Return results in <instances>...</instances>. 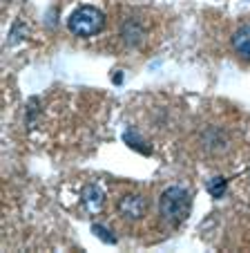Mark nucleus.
Instances as JSON below:
<instances>
[{"instance_id": "20e7f679", "label": "nucleus", "mask_w": 250, "mask_h": 253, "mask_svg": "<svg viewBox=\"0 0 250 253\" xmlns=\"http://www.w3.org/2000/svg\"><path fill=\"white\" fill-rule=\"evenodd\" d=\"M80 197H83V204H85V209L90 211V213H99L105 204V193H103V188H99L96 184H90V186L83 188Z\"/></svg>"}, {"instance_id": "7ed1b4c3", "label": "nucleus", "mask_w": 250, "mask_h": 253, "mask_svg": "<svg viewBox=\"0 0 250 253\" xmlns=\"http://www.w3.org/2000/svg\"><path fill=\"white\" fill-rule=\"evenodd\" d=\"M116 209L125 220H141L143 215H145L147 202L143 200L141 195H137V193H130V195H123L121 200H118Z\"/></svg>"}, {"instance_id": "39448f33", "label": "nucleus", "mask_w": 250, "mask_h": 253, "mask_svg": "<svg viewBox=\"0 0 250 253\" xmlns=\"http://www.w3.org/2000/svg\"><path fill=\"white\" fill-rule=\"evenodd\" d=\"M232 47L244 61H250V25H244L232 36Z\"/></svg>"}, {"instance_id": "1a4fd4ad", "label": "nucleus", "mask_w": 250, "mask_h": 253, "mask_svg": "<svg viewBox=\"0 0 250 253\" xmlns=\"http://www.w3.org/2000/svg\"><path fill=\"white\" fill-rule=\"evenodd\" d=\"M92 233H96L101 240H103V242H109V244L116 242V238H114V235L109 233V231L105 229V226H101V224H92Z\"/></svg>"}, {"instance_id": "0eeeda50", "label": "nucleus", "mask_w": 250, "mask_h": 253, "mask_svg": "<svg viewBox=\"0 0 250 253\" xmlns=\"http://www.w3.org/2000/svg\"><path fill=\"white\" fill-rule=\"evenodd\" d=\"M123 141L128 143L132 150H137V153H141V155H150V153H152L150 146H145V141H143V139L139 137L134 130H128V132L123 134Z\"/></svg>"}, {"instance_id": "6e6552de", "label": "nucleus", "mask_w": 250, "mask_h": 253, "mask_svg": "<svg viewBox=\"0 0 250 253\" xmlns=\"http://www.w3.org/2000/svg\"><path fill=\"white\" fill-rule=\"evenodd\" d=\"M226 186H228V182L223 179V177H214V179H210V182H208V193H210L213 197H223Z\"/></svg>"}, {"instance_id": "f03ea898", "label": "nucleus", "mask_w": 250, "mask_h": 253, "mask_svg": "<svg viewBox=\"0 0 250 253\" xmlns=\"http://www.w3.org/2000/svg\"><path fill=\"white\" fill-rule=\"evenodd\" d=\"M67 27L74 36H83V39H90V36H96L101 29L105 27V16L101 9L90 5L78 7L76 11H71L70 20H67Z\"/></svg>"}, {"instance_id": "f257e3e1", "label": "nucleus", "mask_w": 250, "mask_h": 253, "mask_svg": "<svg viewBox=\"0 0 250 253\" xmlns=\"http://www.w3.org/2000/svg\"><path fill=\"white\" fill-rule=\"evenodd\" d=\"M192 200H190V193L181 186H170L165 188L163 195L159 200V211L163 215V220H168L170 224H181V222L188 217Z\"/></svg>"}, {"instance_id": "423d86ee", "label": "nucleus", "mask_w": 250, "mask_h": 253, "mask_svg": "<svg viewBox=\"0 0 250 253\" xmlns=\"http://www.w3.org/2000/svg\"><path fill=\"white\" fill-rule=\"evenodd\" d=\"M121 34H123V41L128 45H139L143 39V27L137 23V20H130V23L123 27Z\"/></svg>"}]
</instances>
